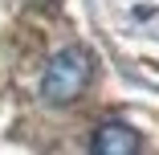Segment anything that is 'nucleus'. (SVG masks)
<instances>
[{
    "label": "nucleus",
    "mask_w": 159,
    "mask_h": 155,
    "mask_svg": "<svg viewBox=\"0 0 159 155\" xmlns=\"http://www.w3.org/2000/svg\"><path fill=\"white\" fill-rule=\"evenodd\" d=\"M90 82V57L82 49H66L49 61V70L41 78V98L45 102H74Z\"/></svg>",
    "instance_id": "obj_1"
},
{
    "label": "nucleus",
    "mask_w": 159,
    "mask_h": 155,
    "mask_svg": "<svg viewBox=\"0 0 159 155\" xmlns=\"http://www.w3.org/2000/svg\"><path fill=\"white\" fill-rule=\"evenodd\" d=\"M90 147L98 155H131V151H139V135H135V127H126V122H106V127H98V135H94Z\"/></svg>",
    "instance_id": "obj_2"
}]
</instances>
